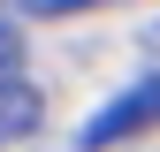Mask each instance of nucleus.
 I'll return each instance as SVG.
<instances>
[{"label": "nucleus", "instance_id": "obj_4", "mask_svg": "<svg viewBox=\"0 0 160 152\" xmlns=\"http://www.w3.org/2000/svg\"><path fill=\"white\" fill-rule=\"evenodd\" d=\"M84 8H107V0H0V15H84Z\"/></svg>", "mask_w": 160, "mask_h": 152}, {"label": "nucleus", "instance_id": "obj_2", "mask_svg": "<svg viewBox=\"0 0 160 152\" xmlns=\"http://www.w3.org/2000/svg\"><path fill=\"white\" fill-rule=\"evenodd\" d=\"M38 114H46V99H38V84H23V76H15V84L0 91V145L31 137V129H38Z\"/></svg>", "mask_w": 160, "mask_h": 152}, {"label": "nucleus", "instance_id": "obj_3", "mask_svg": "<svg viewBox=\"0 0 160 152\" xmlns=\"http://www.w3.org/2000/svg\"><path fill=\"white\" fill-rule=\"evenodd\" d=\"M23 76V31H15V15H0V91Z\"/></svg>", "mask_w": 160, "mask_h": 152}, {"label": "nucleus", "instance_id": "obj_1", "mask_svg": "<svg viewBox=\"0 0 160 152\" xmlns=\"http://www.w3.org/2000/svg\"><path fill=\"white\" fill-rule=\"evenodd\" d=\"M137 129H160V76H145V84H130L122 99H107L84 122V152H107L114 137H137Z\"/></svg>", "mask_w": 160, "mask_h": 152}]
</instances>
